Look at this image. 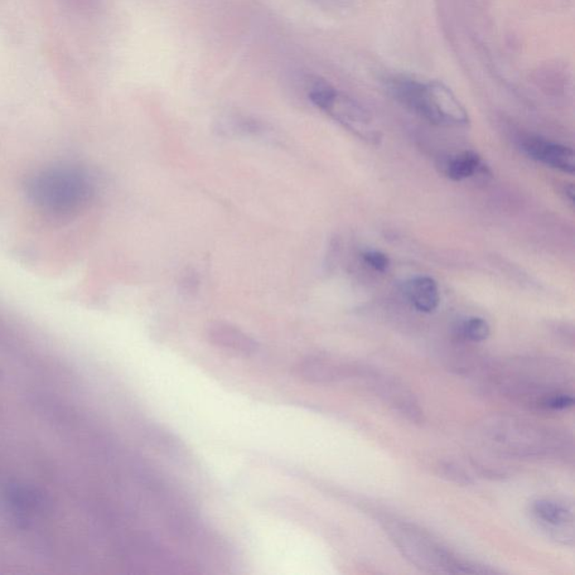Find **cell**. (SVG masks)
I'll list each match as a JSON object with an SVG mask.
<instances>
[{"mask_svg":"<svg viewBox=\"0 0 575 575\" xmlns=\"http://www.w3.org/2000/svg\"><path fill=\"white\" fill-rule=\"evenodd\" d=\"M481 441L502 456L519 458L559 457L572 449L571 439L552 429L511 417L487 419L481 424Z\"/></svg>","mask_w":575,"mask_h":575,"instance_id":"obj_1","label":"cell"},{"mask_svg":"<svg viewBox=\"0 0 575 575\" xmlns=\"http://www.w3.org/2000/svg\"><path fill=\"white\" fill-rule=\"evenodd\" d=\"M389 531L404 557L424 571L464 574L496 573L494 570L457 558L442 544L434 540L431 536L422 529H416L413 525L395 523L389 526Z\"/></svg>","mask_w":575,"mask_h":575,"instance_id":"obj_2","label":"cell"},{"mask_svg":"<svg viewBox=\"0 0 575 575\" xmlns=\"http://www.w3.org/2000/svg\"><path fill=\"white\" fill-rule=\"evenodd\" d=\"M309 99L362 141L372 145L381 142L383 134L376 128L374 118L364 106L349 96L338 93L331 86L317 85L309 93Z\"/></svg>","mask_w":575,"mask_h":575,"instance_id":"obj_3","label":"cell"},{"mask_svg":"<svg viewBox=\"0 0 575 575\" xmlns=\"http://www.w3.org/2000/svg\"><path fill=\"white\" fill-rule=\"evenodd\" d=\"M364 376L375 390V393L391 406L395 412L403 415L410 422L420 423L423 420V412L419 407L415 395L403 384L389 376L376 374L375 371L357 369V375Z\"/></svg>","mask_w":575,"mask_h":575,"instance_id":"obj_4","label":"cell"},{"mask_svg":"<svg viewBox=\"0 0 575 575\" xmlns=\"http://www.w3.org/2000/svg\"><path fill=\"white\" fill-rule=\"evenodd\" d=\"M531 512L540 528L548 531L550 538L565 545H573L574 515L571 507L542 498L533 501Z\"/></svg>","mask_w":575,"mask_h":575,"instance_id":"obj_5","label":"cell"},{"mask_svg":"<svg viewBox=\"0 0 575 575\" xmlns=\"http://www.w3.org/2000/svg\"><path fill=\"white\" fill-rule=\"evenodd\" d=\"M429 106H431V124L446 125V127H467L470 118L467 109L441 81L426 82Z\"/></svg>","mask_w":575,"mask_h":575,"instance_id":"obj_6","label":"cell"},{"mask_svg":"<svg viewBox=\"0 0 575 575\" xmlns=\"http://www.w3.org/2000/svg\"><path fill=\"white\" fill-rule=\"evenodd\" d=\"M357 366L342 364L331 357L311 355L304 357L296 366V372L309 384L325 385L356 375Z\"/></svg>","mask_w":575,"mask_h":575,"instance_id":"obj_7","label":"cell"},{"mask_svg":"<svg viewBox=\"0 0 575 575\" xmlns=\"http://www.w3.org/2000/svg\"><path fill=\"white\" fill-rule=\"evenodd\" d=\"M521 149L533 160L545 164L555 170L573 175L575 156L571 148L548 141L540 138H529L521 143Z\"/></svg>","mask_w":575,"mask_h":575,"instance_id":"obj_8","label":"cell"},{"mask_svg":"<svg viewBox=\"0 0 575 575\" xmlns=\"http://www.w3.org/2000/svg\"><path fill=\"white\" fill-rule=\"evenodd\" d=\"M207 340L219 349L250 356L258 351V343L244 331L229 323H212L207 328Z\"/></svg>","mask_w":575,"mask_h":575,"instance_id":"obj_9","label":"cell"},{"mask_svg":"<svg viewBox=\"0 0 575 575\" xmlns=\"http://www.w3.org/2000/svg\"><path fill=\"white\" fill-rule=\"evenodd\" d=\"M405 296L416 311L432 313L439 306L438 284L431 277H416L405 283Z\"/></svg>","mask_w":575,"mask_h":575,"instance_id":"obj_10","label":"cell"},{"mask_svg":"<svg viewBox=\"0 0 575 575\" xmlns=\"http://www.w3.org/2000/svg\"><path fill=\"white\" fill-rule=\"evenodd\" d=\"M486 170L482 159L475 151H464L449 158L444 166V173L453 181H463Z\"/></svg>","mask_w":575,"mask_h":575,"instance_id":"obj_11","label":"cell"},{"mask_svg":"<svg viewBox=\"0 0 575 575\" xmlns=\"http://www.w3.org/2000/svg\"><path fill=\"white\" fill-rule=\"evenodd\" d=\"M457 335L463 340L480 343L490 335V325L481 317H470L457 327Z\"/></svg>","mask_w":575,"mask_h":575,"instance_id":"obj_12","label":"cell"},{"mask_svg":"<svg viewBox=\"0 0 575 575\" xmlns=\"http://www.w3.org/2000/svg\"><path fill=\"white\" fill-rule=\"evenodd\" d=\"M573 406V395L565 390H559L546 395L540 409L549 410V412H563V410L572 408Z\"/></svg>","mask_w":575,"mask_h":575,"instance_id":"obj_13","label":"cell"},{"mask_svg":"<svg viewBox=\"0 0 575 575\" xmlns=\"http://www.w3.org/2000/svg\"><path fill=\"white\" fill-rule=\"evenodd\" d=\"M439 471H441V475L444 476V477H447L449 481L457 483V485L468 486L473 483L472 477L456 463L443 462L441 463V467H439Z\"/></svg>","mask_w":575,"mask_h":575,"instance_id":"obj_14","label":"cell"},{"mask_svg":"<svg viewBox=\"0 0 575 575\" xmlns=\"http://www.w3.org/2000/svg\"><path fill=\"white\" fill-rule=\"evenodd\" d=\"M362 258H364L365 264L369 265V267L374 269L376 272L384 273L390 267L388 256L380 252V251H368Z\"/></svg>","mask_w":575,"mask_h":575,"instance_id":"obj_15","label":"cell"},{"mask_svg":"<svg viewBox=\"0 0 575 575\" xmlns=\"http://www.w3.org/2000/svg\"><path fill=\"white\" fill-rule=\"evenodd\" d=\"M565 193H567V196L569 197L570 201L572 202L574 201V187L573 185H570L569 187H565Z\"/></svg>","mask_w":575,"mask_h":575,"instance_id":"obj_16","label":"cell"}]
</instances>
